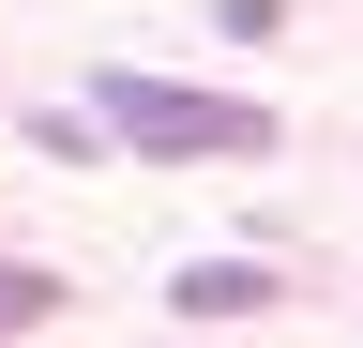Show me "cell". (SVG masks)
I'll return each instance as SVG.
<instances>
[{"label":"cell","instance_id":"obj_1","mask_svg":"<svg viewBox=\"0 0 363 348\" xmlns=\"http://www.w3.org/2000/svg\"><path fill=\"white\" fill-rule=\"evenodd\" d=\"M91 121L106 137H136V152H167V167H242V152H272V121L257 106H227V91H182V76H91Z\"/></svg>","mask_w":363,"mask_h":348},{"label":"cell","instance_id":"obj_2","mask_svg":"<svg viewBox=\"0 0 363 348\" xmlns=\"http://www.w3.org/2000/svg\"><path fill=\"white\" fill-rule=\"evenodd\" d=\"M182 318H242V303H272V273H242V257H197V273H167Z\"/></svg>","mask_w":363,"mask_h":348},{"label":"cell","instance_id":"obj_3","mask_svg":"<svg viewBox=\"0 0 363 348\" xmlns=\"http://www.w3.org/2000/svg\"><path fill=\"white\" fill-rule=\"evenodd\" d=\"M30 318H61V273H0V333H30Z\"/></svg>","mask_w":363,"mask_h":348}]
</instances>
